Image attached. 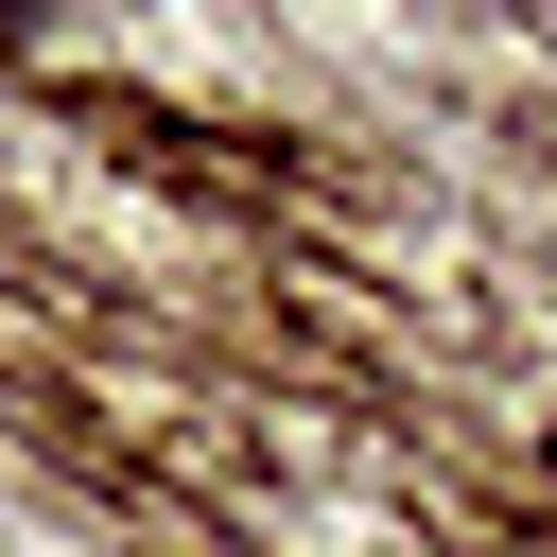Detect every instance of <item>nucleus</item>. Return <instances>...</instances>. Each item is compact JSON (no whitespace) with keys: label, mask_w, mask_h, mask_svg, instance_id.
<instances>
[{"label":"nucleus","mask_w":557,"mask_h":557,"mask_svg":"<svg viewBox=\"0 0 557 557\" xmlns=\"http://www.w3.org/2000/svg\"><path fill=\"white\" fill-rule=\"evenodd\" d=\"M0 17H17V0H0Z\"/></svg>","instance_id":"f257e3e1"}]
</instances>
